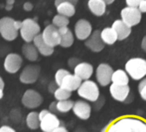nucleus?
<instances>
[{"label":"nucleus","mask_w":146,"mask_h":132,"mask_svg":"<svg viewBox=\"0 0 146 132\" xmlns=\"http://www.w3.org/2000/svg\"><path fill=\"white\" fill-rule=\"evenodd\" d=\"M106 132H146V121L138 117H121L111 123Z\"/></svg>","instance_id":"obj_1"},{"label":"nucleus","mask_w":146,"mask_h":132,"mask_svg":"<svg viewBox=\"0 0 146 132\" xmlns=\"http://www.w3.org/2000/svg\"><path fill=\"white\" fill-rule=\"evenodd\" d=\"M120 16L121 21L129 28L139 24L142 19V13L139 11L138 8L128 7V6L121 10Z\"/></svg>","instance_id":"obj_7"},{"label":"nucleus","mask_w":146,"mask_h":132,"mask_svg":"<svg viewBox=\"0 0 146 132\" xmlns=\"http://www.w3.org/2000/svg\"><path fill=\"white\" fill-rule=\"evenodd\" d=\"M110 94L112 96V98L117 101H125L130 92L128 84L126 86H119V84H112L110 86Z\"/></svg>","instance_id":"obj_16"},{"label":"nucleus","mask_w":146,"mask_h":132,"mask_svg":"<svg viewBox=\"0 0 146 132\" xmlns=\"http://www.w3.org/2000/svg\"><path fill=\"white\" fill-rule=\"evenodd\" d=\"M68 74H70V72L67 71V70H64V69H61V70H58V71H57V73L55 74V82L57 84V86H60L63 78L65 77V76H67Z\"/></svg>","instance_id":"obj_31"},{"label":"nucleus","mask_w":146,"mask_h":132,"mask_svg":"<svg viewBox=\"0 0 146 132\" xmlns=\"http://www.w3.org/2000/svg\"><path fill=\"white\" fill-rule=\"evenodd\" d=\"M78 94L81 98L90 101H96L100 96V90L98 84L92 80H85L78 88Z\"/></svg>","instance_id":"obj_5"},{"label":"nucleus","mask_w":146,"mask_h":132,"mask_svg":"<svg viewBox=\"0 0 146 132\" xmlns=\"http://www.w3.org/2000/svg\"><path fill=\"white\" fill-rule=\"evenodd\" d=\"M56 103L57 102H52L51 103V106H50V110H51V112H56L57 111V107H56Z\"/></svg>","instance_id":"obj_42"},{"label":"nucleus","mask_w":146,"mask_h":132,"mask_svg":"<svg viewBox=\"0 0 146 132\" xmlns=\"http://www.w3.org/2000/svg\"><path fill=\"white\" fill-rule=\"evenodd\" d=\"M78 1H79V0H55V5L58 6L59 4L63 3V2H69V3H72L73 5L76 6V4L78 3Z\"/></svg>","instance_id":"obj_34"},{"label":"nucleus","mask_w":146,"mask_h":132,"mask_svg":"<svg viewBox=\"0 0 146 132\" xmlns=\"http://www.w3.org/2000/svg\"><path fill=\"white\" fill-rule=\"evenodd\" d=\"M19 31L22 39L26 43H31L33 42L37 35L40 34L41 27L35 19L27 18V19L21 21V28Z\"/></svg>","instance_id":"obj_3"},{"label":"nucleus","mask_w":146,"mask_h":132,"mask_svg":"<svg viewBox=\"0 0 146 132\" xmlns=\"http://www.w3.org/2000/svg\"><path fill=\"white\" fill-rule=\"evenodd\" d=\"M56 90H57V84L55 82H52L50 84H49V92L54 94V92Z\"/></svg>","instance_id":"obj_39"},{"label":"nucleus","mask_w":146,"mask_h":132,"mask_svg":"<svg viewBox=\"0 0 146 132\" xmlns=\"http://www.w3.org/2000/svg\"><path fill=\"white\" fill-rule=\"evenodd\" d=\"M113 74V70L108 64H100L96 69V80L102 86H108L111 82V76Z\"/></svg>","instance_id":"obj_11"},{"label":"nucleus","mask_w":146,"mask_h":132,"mask_svg":"<svg viewBox=\"0 0 146 132\" xmlns=\"http://www.w3.org/2000/svg\"><path fill=\"white\" fill-rule=\"evenodd\" d=\"M125 71L133 80L143 79L146 76V60L142 58H132L125 64Z\"/></svg>","instance_id":"obj_2"},{"label":"nucleus","mask_w":146,"mask_h":132,"mask_svg":"<svg viewBox=\"0 0 146 132\" xmlns=\"http://www.w3.org/2000/svg\"><path fill=\"white\" fill-rule=\"evenodd\" d=\"M76 61H78V59H76V58H72V59L69 61V65L71 66L72 68H73V67L75 68L76 67V65H75V62Z\"/></svg>","instance_id":"obj_43"},{"label":"nucleus","mask_w":146,"mask_h":132,"mask_svg":"<svg viewBox=\"0 0 146 132\" xmlns=\"http://www.w3.org/2000/svg\"><path fill=\"white\" fill-rule=\"evenodd\" d=\"M70 23V20L68 17L63 15H60V14H57V15L54 16L53 18V25L57 28H62V27H68Z\"/></svg>","instance_id":"obj_29"},{"label":"nucleus","mask_w":146,"mask_h":132,"mask_svg":"<svg viewBox=\"0 0 146 132\" xmlns=\"http://www.w3.org/2000/svg\"><path fill=\"white\" fill-rule=\"evenodd\" d=\"M39 119H40V128L44 132H52L53 130L60 126L59 118L53 112L49 110H42L39 113Z\"/></svg>","instance_id":"obj_6"},{"label":"nucleus","mask_w":146,"mask_h":132,"mask_svg":"<svg viewBox=\"0 0 146 132\" xmlns=\"http://www.w3.org/2000/svg\"><path fill=\"white\" fill-rule=\"evenodd\" d=\"M23 59L18 54H9L6 56L5 61H4V69L7 73L15 74L21 69Z\"/></svg>","instance_id":"obj_10"},{"label":"nucleus","mask_w":146,"mask_h":132,"mask_svg":"<svg viewBox=\"0 0 146 132\" xmlns=\"http://www.w3.org/2000/svg\"><path fill=\"white\" fill-rule=\"evenodd\" d=\"M81 84H82V80L80 78H78L75 75H72L70 73L63 78L61 84H60V88H64V90H67L72 92L74 90H77L80 88Z\"/></svg>","instance_id":"obj_15"},{"label":"nucleus","mask_w":146,"mask_h":132,"mask_svg":"<svg viewBox=\"0 0 146 132\" xmlns=\"http://www.w3.org/2000/svg\"><path fill=\"white\" fill-rule=\"evenodd\" d=\"M100 38H102V42H104V44H108V45L114 44L117 40L116 33L114 32V30L111 27H110V28H104V30L100 32Z\"/></svg>","instance_id":"obj_25"},{"label":"nucleus","mask_w":146,"mask_h":132,"mask_svg":"<svg viewBox=\"0 0 146 132\" xmlns=\"http://www.w3.org/2000/svg\"><path fill=\"white\" fill-rule=\"evenodd\" d=\"M14 2L15 0H6V6H5V9L7 11H10V10L13 8V5H14Z\"/></svg>","instance_id":"obj_37"},{"label":"nucleus","mask_w":146,"mask_h":132,"mask_svg":"<svg viewBox=\"0 0 146 132\" xmlns=\"http://www.w3.org/2000/svg\"><path fill=\"white\" fill-rule=\"evenodd\" d=\"M0 132H16L14 130L12 127L10 126H6V125H4V126H1L0 127Z\"/></svg>","instance_id":"obj_38"},{"label":"nucleus","mask_w":146,"mask_h":132,"mask_svg":"<svg viewBox=\"0 0 146 132\" xmlns=\"http://www.w3.org/2000/svg\"><path fill=\"white\" fill-rule=\"evenodd\" d=\"M138 10L141 12V13H146V0H143L141 1V3L138 5Z\"/></svg>","instance_id":"obj_36"},{"label":"nucleus","mask_w":146,"mask_h":132,"mask_svg":"<svg viewBox=\"0 0 146 132\" xmlns=\"http://www.w3.org/2000/svg\"><path fill=\"white\" fill-rule=\"evenodd\" d=\"M41 69L39 66H27L20 75V82L26 84H34L37 82Z\"/></svg>","instance_id":"obj_12"},{"label":"nucleus","mask_w":146,"mask_h":132,"mask_svg":"<svg viewBox=\"0 0 146 132\" xmlns=\"http://www.w3.org/2000/svg\"><path fill=\"white\" fill-rule=\"evenodd\" d=\"M85 44L90 50L92 51V52L98 53L104 50V43L102 42V38H100V30L94 31V32L90 35V37L87 39Z\"/></svg>","instance_id":"obj_14"},{"label":"nucleus","mask_w":146,"mask_h":132,"mask_svg":"<svg viewBox=\"0 0 146 132\" xmlns=\"http://www.w3.org/2000/svg\"><path fill=\"white\" fill-rule=\"evenodd\" d=\"M88 6L90 11L96 16H102L106 13V4L102 0H88Z\"/></svg>","instance_id":"obj_22"},{"label":"nucleus","mask_w":146,"mask_h":132,"mask_svg":"<svg viewBox=\"0 0 146 132\" xmlns=\"http://www.w3.org/2000/svg\"><path fill=\"white\" fill-rule=\"evenodd\" d=\"M57 7V12L60 15L66 16V17L70 18L72 16L75 15L76 13V7L75 5H73L72 3H69V2H63V3L59 4Z\"/></svg>","instance_id":"obj_24"},{"label":"nucleus","mask_w":146,"mask_h":132,"mask_svg":"<svg viewBox=\"0 0 146 132\" xmlns=\"http://www.w3.org/2000/svg\"><path fill=\"white\" fill-rule=\"evenodd\" d=\"M26 123H27V126L29 127L30 129H35L39 128L40 126V119H39V113L36 112V111H33V112H30L28 114L27 118H26Z\"/></svg>","instance_id":"obj_27"},{"label":"nucleus","mask_w":146,"mask_h":132,"mask_svg":"<svg viewBox=\"0 0 146 132\" xmlns=\"http://www.w3.org/2000/svg\"><path fill=\"white\" fill-rule=\"evenodd\" d=\"M141 1H143V0H125L128 7H135V8L138 7V5L141 3Z\"/></svg>","instance_id":"obj_33"},{"label":"nucleus","mask_w":146,"mask_h":132,"mask_svg":"<svg viewBox=\"0 0 146 132\" xmlns=\"http://www.w3.org/2000/svg\"><path fill=\"white\" fill-rule=\"evenodd\" d=\"M111 82L115 84H119V86H126L129 82V79L127 74L122 70H117V71L113 72L111 76Z\"/></svg>","instance_id":"obj_26"},{"label":"nucleus","mask_w":146,"mask_h":132,"mask_svg":"<svg viewBox=\"0 0 146 132\" xmlns=\"http://www.w3.org/2000/svg\"><path fill=\"white\" fill-rule=\"evenodd\" d=\"M22 53L25 56V58L27 60H29L31 62H35L38 59V51H37L36 47L34 46V44L31 43H26L22 47Z\"/></svg>","instance_id":"obj_23"},{"label":"nucleus","mask_w":146,"mask_h":132,"mask_svg":"<svg viewBox=\"0 0 146 132\" xmlns=\"http://www.w3.org/2000/svg\"><path fill=\"white\" fill-rule=\"evenodd\" d=\"M15 27H16V29L19 31L20 28H21V21H16L15 20Z\"/></svg>","instance_id":"obj_45"},{"label":"nucleus","mask_w":146,"mask_h":132,"mask_svg":"<svg viewBox=\"0 0 146 132\" xmlns=\"http://www.w3.org/2000/svg\"><path fill=\"white\" fill-rule=\"evenodd\" d=\"M72 96V92L67 90H64L62 88H57V90L54 92V96L57 100H66L69 99Z\"/></svg>","instance_id":"obj_30"},{"label":"nucleus","mask_w":146,"mask_h":132,"mask_svg":"<svg viewBox=\"0 0 146 132\" xmlns=\"http://www.w3.org/2000/svg\"><path fill=\"white\" fill-rule=\"evenodd\" d=\"M43 96L34 90H28L22 96V103L28 108H37L42 104Z\"/></svg>","instance_id":"obj_9"},{"label":"nucleus","mask_w":146,"mask_h":132,"mask_svg":"<svg viewBox=\"0 0 146 132\" xmlns=\"http://www.w3.org/2000/svg\"><path fill=\"white\" fill-rule=\"evenodd\" d=\"M42 37L45 43L49 46L53 47V48L60 45L61 38H60L59 29L55 27L53 24H50V25L45 27L44 31L42 33Z\"/></svg>","instance_id":"obj_8"},{"label":"nucleus","mask_w":146,"mask_h":132,"mask_svg":"<svg viewBox=\"0 0 146 132\" xmlns=\"http://www.w3.org/2000/svg\"><path fill=\"white\" fill-rule=\"evenodd\" d=\"M92 32V24L86 19H80L75 25V35L79 40H87Z\"/></svg>","instance_id":"obj_13"},{"label":"nucleus","mask_w":146,"mask_h":132,"mask_svg":"<svg viewBox=\"0 0 146 132\" xmlns=\"http://www.w3.org/2000/svg\"><path fill=\"white\" fill-rule=\"evenodd\" d=\"M72 109H73L74 113H75L79 118H81V119L90 118L92 107H90V105L88 102L84 101V100H79V101L74 103V106Z\"/></svg>","instance_id":"obj_18"},{"label":"nucleus","mask_w":146,"mask_h":132,"mask_svg":"<svg viewBox=\"0 0 146 132\" xmlns=\"http://www.w3.org/2000/svg\"><path fill=\"white\" fill-rule=\"evenodd\" d=\"M33 44L36 47L38 53H40L41 55H43V56L48 57V56H51L54 53V48L45 43V41L43 40L42 34H38L35 37L34 40H33Z\"/></svg>","instance_id":"obj_19"},{"label":"nucleus","mask_w":146,"mask_h":132,"mask_svg":"<svg viewBox=\"0 0 146 132\" xmlns=\"http://www.w3.org/2000/svg\"><path fill=\"white\" fill-rule=\"evenodd\" d=\"M3 90H4V82L0 77V99L3 98Z\"/></svg>","instance_id":"obj_40"},{"label":"nucleus","mask_w":146,"mask_h":132,"mask_svg":"<svg viewBox=\"0 0 146 132\" xmlns=\"http://www.w3.org/2000/svg\"><path fill=\"white\" fill-rule=\"evenodd\" d=\"M111 28L113 29L114 32L116 33L117 40H120V41L126 39L131 33V28L127 27L121 20H116V21H114Z\"/></svg>","instance_id":"obj_20"},{"label":"nucleus","mask_w":146,"mask_h":132,"mask_svg":"<svg viewBox=\"0 0 146 132\" xmlns=\"http://www.w3.org/2000/svg\"><path fill=\"white\" fill-rule=\"evenodd\" d=\"M102 1H104V3L106 4V5H108H108H110V4L113 3V2H114V0H102Z\"/></svg>","instance_id":"obj_46"},{"label":"nucleus","mask_w":146,"mask_h":132,"mask_svg":"<svg viewBox=\"0 0 146 132\" xmlns=\"http://www.w3.org/2000/svg\"><path fill=\"white\" fill-rule=\"evenodd\" d=\"M19 31L15 27V20L11 17H5L0 19V35L6 41H13L17 38Z\"/></svg>","instance_id":"obj_4"},{"label":"nucleus","mask_w":146,"mask_h":132,"mask_svg":"<svg viewBox=\"0 0 146 132\" xmlns=\"http://www.w3.org/2000/svg\"><path fill=\"white\" fill-rule=\"evenodd\" d=\"M33 4L31 3V2H25V3L23 4V9L25 10V11H27V12H30V11H32L33 10Z\"/></svg>","instance_id":"obj_35"},{"label":"nucleus","mask_w":146,"mask_h":132,"mask_svg":"<svg viewBox=\"0 0 146 132\" xmlns=\"http://www.w3.org/2000/svg\"><path fill=\"white\" fill-rule=\"evenodd\" d=\"M52 132H69V131H68L64 126H59V127H57L55 130H53Z\"/></svg>","instance_id":"obj_41"},{"label":"nucleus","mask_w":146,"mask_h":132,"mask_svg":"<svg viewBox=\"0 0 146 132\" xmlns=\"http://www.w3.org/2000/svg\"><path fill=\"white\" fill-rule=\"evenodd\" d=\"M74 73L75 76L80 78L82 80H87L92 76L94 68L88 63H79L74 68Z\"/></svg>","instance_id":"obj_17"},{"label":"nucleus","mask_w":146,"mask_h":132,"mask_svg":"<svg viewBox=\"0 0 146 132\" xmlns=\"http://www.w3.org/2000/svg\"><path fill=\"white\" fill-rule=\"evenodd\" d=\"M141 48L143 49V51L146 52V35L144 36V38L142 39V43H141Z\"/></svg>","instance_id":"obj_44"},{"label":"nucleus","mask_w":146,"mask_h":132,"mask_svg":"<svg viewBox=\"0 0 146 132\" xmlns=\"http://www.w3.org/2000/svg\"><path fill=\"white\" fill-rule=\"evenodd\" d=\"M59 29L60 33V46L64 47V48H69L74 44V35L73 32L70 30L68 27H62Z\"/></svg>","instance_id":"obj_21"},{"label":"nucleus","mask_w":146,"mask_h":132,"mask_svg":"<svg viewBox=\"0 0 146 132\" xmlns=\"http://www.w3.org/2000/svg\"><path fill=\"white\" fill-rule=\"evenodd\" d=\"M138 92H139V94H140L141 98L146 101V78L144 80H141L140 84H139Z\"/></svg>","instance_id":"obj_32"},{"label":"nucleus","mask_w":146,"mask_h":132,"mask_svg":"<svg viewBox=\"0 0 146 132\" xmlns=\"http://www.w3.org/2000/svg\"><path fill=\"white\" fill-rule=\"evenodd\" d=\"M74 106V102L72 100L66 99V100H59L56 103L57 111L61 113H66L70 111Z\"/></svg>","instance_id":"obj_28"}]
</instances>
